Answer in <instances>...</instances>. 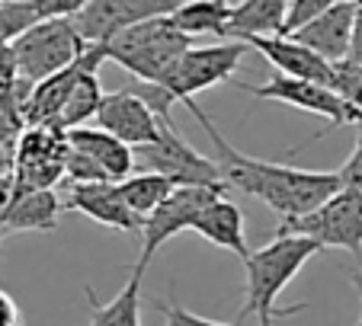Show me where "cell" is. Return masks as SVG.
Masks as SVG:
<instances>
[{
	"mask_svg": "<svg viewBox=\"0 0 362 326\" xmlns=\"http://www.w3.org/2000/svg\"><path fill=\"white\" fill-rule=\"evenodd\" d=\"M186 109L196 116L199 128L212 138L225 186L267 202L279 217L308 215V211H315L317 205H324L343 186L337 173L295 170V167H286V163H269V160H257V157L240 154V150H234L225 141V135L212 125V119L196 106V99L186 102Z\"/></svg>",
	"mask_w": 362,
	"mask_h": 326,
	"instance_id": "1",
	"label": "cell"
},
{
	"mask_svg": "<svg viewBox=\"0 0 362 326\" xmlns=\"http://www.w3.org/2000/svg\"><path fill=\"white\" fill-rule=\"evenodd\" d=\"M324 246L315 237H305V234H276L273 243L260 246V250H250V256L244 259V307H240L238 317H257L260 326H273V320L279 317H292L298 313L305 304H295L279 310L276 301L279 294L292 285V279L305 269L308 259H315Z\"/></svg>",
	"mask_w": 362,
	"mask_h": 326,
	"instance_id": "2",
	"label": "cell"
},
{
	"mask_svg": "<svg viewBox=\"0 0 362 326\" xmlns=\"http://www.w3.org/2000/svg\"><path fill=\"white\" fill-rule=\"evenodd\" d=\"M186 48H192V35H186L173 16L135 23L106 42L110 61H116L138 80H160Z\"/></svg>",
	"mask_w": 362,
	"mask_h": 326,
	"instance_id": "3",
	"label": "cell"
},
{
	"mask_svg": "<svg viewBox=\"0 0 362 326\" xmlns=\"http://www.w3.org/2000/svg\"><path fill=\"white\" fill-rule=\"evenodd\" d=\"M87 45L90 42L81 35L71 16H55V20H39L35 26H29L10 48H13L23 80L39 83L74 64L87 52Z\"/></svg>",
	"mask_w": 362,
	"mask_h": 326,
	"instance_id": "4",
	"label": "cell"
},
{
	"mask_svg": "<svg viewBox=\"0 0 362 326\" xmlns=\"http://www.w3.org/2000/svg\"><path fill=\"white\" fill-rule=\"evenodd\" d=\"M276 234H305V237H315L321 246H334V250L362 256V192L340 186L315 211L282 217Z\"/></svg>",
	"mask_w": 362,
	"mask_h": 326,
	"instance_id": "5",
	"label": "cell"
},
{
	"mask_svg": "<svg viewBox=\"0 0 362 326\" xmlns=\"http://www.w3.org/2000/svg\"><path fill=\"white\" fill-rule=\"evenodd\" d=\"M247 48L250 45L240 39H228V42H218V45H192L170 64V71L158 83H164L177 96V102L186 106L196 93L231 80V74L238 71Z\"/></svg>",
	"mask_w": 362,
	"mask_h": 326,
	"instance_id": "6",
	"label": "cell"
},
{
	"mask_svg": "<svg viewBox=\"0 0 362 326\" xmlns=\"http://www.w3.org/2000/svg\"><path fill=\"white\" fill-rule=\"evenodd\" d=\"M240 90H250L257 99H276V102H286V106H295V109H305L311 116H321L327 119V128L317 131L311 141L324 138L327 131L334 128H343V125H359L362 122V112L353 106L349 99H343L330 83H315V80H301V77H288V74H279L276 71L267 83L253 87V83H238Z\"/></svg>",
	"mask_w": 362,
	"mask_h": 326,
	"instance_id": "7",
	"label": "cell"
},
{
	"mask_svg": "<svg viewBox=\"0 0 362 326\" xmlns=\"http://www.w3.org/2000/svg\"><path fill=\"white\" fill-rule=\"evenodd\" d=\"M135 163H138V170L164 173L177 186H225L218 160L199 154L189 141L180 138L177 128H164L154 141L138 144Z\"/></svg>",
	"mask_w": 362,
	"mask_h": 326,
	"instance_id": "8",
	"label": "cell"
},
{
	"mask_svg": "<svg viewBox=\"0 0 362 326\" xmlns=\"http://www.w3.org/2000/svg\"><path fill=\"white\" fill-rule=\"evenodd\" d=\"M221 192H225V186H177L158 208L144 217V227H141V243L144 246H141V259H138V265L148 269L151 256H154L167 240L177 237V234H183V231H192L196 215L212 202V198H218Z\"/></svg>",
	"mask_w": 362,
	"mask_h": 326,
	"instance_id": "9",
	"label": "cell"
},
{
	"mask_svg": "<svg viewBox=\"0 0 362 326\" xmlns=\"http://www.w3.org/2000/svg\"><path fill=\"white\" fill-rule=\"evenodd\" d=\"M68 131L52 125H26L16 141L13 176L33 189H55L64 176V157H68Z\"/></svg>",
	"mask_w": 362,
	"mask_h": 326,
	"instance_id": "10",
	"label": "cell"
},
{
	"mask_svg": "<svg viewBox=\"0 0 362 326\" xmlns=\"http://www.w3.org/2000/svg\"><path fill=\"white\" fill-rule=\"evenodd\" d=\"M186 0H90L74 20L87 42L106 45L116 32L135 26V23L154 20V16H173Z\"/></svg>",
	"mask_w": 362,
	"mask_h": 326,
	"instance_id": "11",
	"label": "cell"
},
{
	"mask_svg": "<svg viewBox=\"0 0 362 326\" xmlns=\"http://www.w3.org/2000/svg\"><path fill=\"white\" fill-rule=\"evenodd\" d=\"M64 205L58 202L55 189H33L23 186L13 176V170L0 179V211L7 231H55L58 211Z\"/></svg>",
	"mask_w": 362,
	"mask_h": 326,
	"instance_id": "12",
	"label": "cell"
},
{
	"mask_svg": "<svg viewBox=\"0 0 362 326\" xmlns=\"http://www.w3.org/2000/svg\"><path fill=\"white\" fill-rule=\"evenodd\" d=\"M62 205L68 211L87 215L96 224L112 227V231L141 234V227H144V217L129 208L116 179H106V183H71L68 198Z\"/></svg>",
	"mask_w": 362,
	"mask_h": 326,
	"instance_id": "13",
	"label": "cell"
},
{
	"mask_svg": "<svg viewBox=\"0 0 362 326\" xmlns=\"http://www.w3.org/2000/svg\"><path fill=\"white\" fill-rule=\"evenodd\" d=\"M96 125L106 128L110 135H116L119 141L132 144V147L154 141L164 131L160 119L148 109V102L132 93L129 87L112 90V93L103 96L100 112H96Z\"/></svg>",
	"mask_w": 362,
	"mask_h": 326,
	"instance_id": "14",
	"label": "cell"
},
{
	"mask_svg": "<svg viewBox=\"0 0 362 326\" xmlns=\"http://www.w3.org/2000/svg\"><path fill=\"white\" fill-rule=\"evenodd\" d=\"M240 42L257 48L279 74L301 77V80H315V83H330V77H334V61H327L324 54L308 48L295 35H247Z\"/></svg>",
	"mask_w": 362,
	"mask_h": 326,
	"instance_id": "15",
	"label": "cell"
},
{
	"mask_svg": "<svg viewBox=\"0 0 362 326\" xmlns=\"http://www.w3.org/2000/svg\"><path fill=\"white\" fill-rule=\"evenodd\" d=\"M356 10H359V0H337L330 10H324L317 20H311L292 35L308 48H315L317 54H324L327 61H343L353 48Z\"/></svg>",
	"mask_w": 362,
	"mask_h": 326,
	"instance_id": "16",
	"label": "cell"
},
{
	"mask_svg": "<svg viewBox=\"0 0 362 326\" xmlns=\"http://www.w3.org/2000/svg\"><path fill=\"white\" fill-rule=\"evenodd\" d=\"M192 231H196L199 237H205L209 243L221 246V250H231L240 262L250 256L247 231H244V211H240L231 198H225V192L199 211L196 221H192Z\"/></svg>",
	"mask_w": 362,
	"mask_h": 326,
	"instance_id": "17",
	"label": "cell"
},
{
	"mask_svg": "<svg viewBox=\"0 0 362 326\" xmlns=\"http://www.w3.org/2000/svg\"><path fill=\"white\" fill-rule=\"evenodd\" d=\"M68 144L83 154H90L103 170L110 173L112 179H125L135 173V147L125 141H119L116 135H110L106 128H90V125H77V128H68Z\"/></svg>",
	"mask_w": 362,
	"mask_h": 326,
	"instance_id": "18",
	"label": "cell"
},
{
	"mask_svg": "<svg viewBox=\"0 0 362 326\" xmlns=\"http://www.w3.org/2000/svg\"><path fill=\"white\" fill-rule=\"evenodd\" d=\"M292 0H240L231 7V26L228 39H247V35H282L286 13Z\"/></svg>",
	"mask_w": 362,
	"mask_h": 326,
	"instance_id": "19",
	"label": "cell"
},
{
	"mask_svg": "<svg viewBox=\"0 0 362 326\" xmlns=\"http://www.w3.org/2000/svg\"><path fill=\"white\" fill-rule=\"evenodd\" d=\"M141 279H144V265L135 262L125 288L106 304L93 294V288H87V301L90 310H93L90 326H141Z\"/></svg>",
	"mask_w": 362,
	"mask_h": 326,
	"instance_id": "20",
	"label": "cell"
},
{
	"mask_svg": "<svg viewBox=\"0 0 362 326\" xmlns=\"http://www.w3.org/2000/svg\"><path fill=\"white\" fill-rule=\"evenodd\" d=\"M173 23L186 35H218L228 39L231 26V4L228 0H186L173 13Z\"/></svg>",
	"mask_w": 362,
	"mask_h": 326,
	"instance_id": "21",
	"label": "cell"
},
{
	"mask_svg": "<svg viewBox=\"0 0 362 326\" xmlns=\"http://www.w3.org/2000/svg\"><path fill=\"white\" fill-rule=\"evenodd\" d=\"M103 96H106V93H103V87H100L96 68H83L81 74H77L74 87H71L68 99H64V109H62V116H58L55 128L68 131V128H77V125H83L87 119H96Z\"/></svg>",
	"mask_w": 362,
	"mask_h": 326,
	"instance_id": "22",
	"label": "cell"
},
{
	"mask_svg": "<svg viewBox=\"0 0 362 326\" xmlns=\"http://www.w3.org/2000/svg\"><path fill=\"white\" fill-rule=\"evenodd\" d=\"M173 189H177V183H173L170 176H164V173H154V170H138V173H132V176L119 179L122 198L129 202V208L138 211L141 217H148Z\"/></svg>",
	"mask_w": 362,
	"mask_h": 326,
	"instance_id": "23",
	"label": "cell"
},
{
	"mask_svg": "<svg viewBox=\"0 0 362 326\" xmlns=\"http://www.w3.org/2000/svg\"><path fill=\"white\" fill-rule=\"evenodd\" d=\"M39 20L33 0H0V45H13Z\"/></svg>",
	"mask_w": 362,
	"mask_h": 326,
	"instance_id": "24",
	"label": "cell"
},
{
	"mask_svg": "<svg viewBox=\"0 0 362 326\" xmlns=\"http://www.w3.org/2000/svg\"><path fill=\"white\" fill-rule=\"evenodd\" d=\"M129 90L148 102V109L160 119V125H164V128H173L170 109H173V102H177V96H173L164 83H158V80H138V77H135V80L129 83Z\"/></svg>",
	"mask_w": 362,
	"mask_h": 326,
	"instance_id": "25",
	"label": "cell"
},
{
	"mask_svg": "<svg viewBox=\"0 0 362 326\" xmlns=\"http://www.w3.org/2000/svg\"><path fill=\"white\" fill-rule=\"evenodd\" d=\"M330 87H334L343 99H349L362 112V64L359 61H353V58L334 61V77H330Z\"/></svg>",
	"mask_w": 362,
	"mask_h": 326,
	"instance_id": "26",
	"label": "cell"
},
{
	"mask_svg": "<svg viewBox=\"0 0 362 326\" xmlns=\"http://www.w3.org/2000/svg\"><path fill=\"white\" fill-rule=\"evenodd\" d=\"M64 176H68L71 183H106V179H112L93 157L77 150V147H68V157H64Z\"/></svg>",
	"mask_w": 362,
	"mask_h": 326,
	"instance_id": "27",
	"label": "cell"
},
{
	"mask_svg": "<svg viewBox=\"0 0 362 326\" xmlns=\"http://www.w3.org/2000/svg\"><path fill=\"white\" fill-rule=\"evenodd\" d=\"M334 4H337V0H292V4H288V13H286L282 35L298 32L301 26H308L311 20H317V16H321L324 10H330Z\"/></svg>",
	"mask_w": 362,
	"mask_h": 326,
	"instance_id": "28",
	"label": "cell"
},
{
	"mask_svg": "<svg viewBox=\"0 0 362 326\" xmlns=\"http://www.w3.org/2000/svg\"><path fill=\"white\" fill-rule=\"evenodd\" d=\"M154 307H158V310L164 313L167 326H238V323H221V320L199 317V313L186 310V307H180V304H167V301H158Z\"/></svg>",
	"mask_w": 362,
	"mask_h": 326,
	"instance_id": "29",
	"label": "cell"
},
{
	"mask_svg": "<svg viewBox=\"0 0 362 326\" xmlns=\"http://www.w3.org/2000/svg\"><path fill=\"white\" fill-rule=\"evenodd\" d=\"M90 0H33L35 13L42 20H55V16H77Z\"/></svg>",
	"mask_w": 362,
	"mask_h": 326,
	"instance_id": "30",
	"label": "cell"
},
{
	"mask_svg": "<svg viewBox=\"0 0 362 326\" xmlns=\"http://www.w3.org/2000/svg\"><path fill=\"white\" fill-rule=\"evenodd\" d=\"M337 176H340L343 186H349V189H359V192H362V138L356 141L353 154L343 160V167L337 170Z\"/></svg>",
	"mask_w": 362,
	"mask_h": 326,
	"instance_id": "31",
	"label": "cell"
},
{
	"mask_svg": "<svg viewBox=\"0 0 362 326\" xmlns=\"http://www.w3.org/2000/svg\"><path fill=\"white\" fill-rule=\"evenodd\" d=\"M0 326H20V310L7 291H0Z\"/></svg>",
	"mask_w": 362,
	"mask_h": 326,
	"instance_id": "32",
	"label": "cell"
},
{
	"mask_svg": "<svg viewBox=\"0 0 362 326\" xmlns=\"http://www.w3.org/2000/svg\"><path fill=\"white\" fill-rule=\"evenodd\" d=\"M349 58L362 64V0H359V10H356V29H353V48H349Z\"/></svg>",
	"mask_w": 362,
	"mask_h": 326,
	"instance_id": "33",
	"label": "cell"
},
{
	"mask_svg": "<svg viewBox=\"0 0 362 326\" xmlns=\"http://www.w3.org/2000/svg\"><path fill=\"white\" fill-rule=\"evenodd\" d=\"M349 282L356 285V291H359V301H362V272H349ZM353 326H362V313H359V320H356Z\"/></svg>",
	"mask_w": 362,
	"mask_h": 326,
	"instance_id": "34",
	"label": "cell"
},
{
	"mask_svg": "<svg viewBox=\"0 0 362 326\" xmlns=\"http://www.w3.org/2000/svg\"><path fill=\"white\" fill-rule=\"evenodd\" d=\"M7 234H10V231H7V224H4V211H0V240L7 237Z\"/></svg>",
	"mask_w": 362,
	"mask_h": 326,
	"instance_id": "35",
	"label": "cell"
}]
</instances>
